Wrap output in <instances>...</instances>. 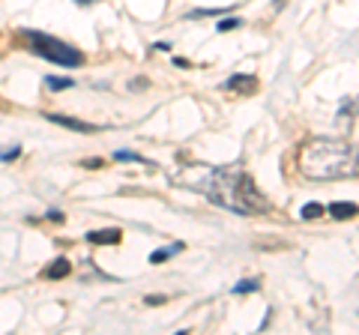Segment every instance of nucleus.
Instances as JSON below:
<instances>
[{
  "label": "nucleus",
  "mask_w": 359,
  "mask_h": 335,
  "mask_svg": "<svg viewBox=\"0 0 359 335\" xmlns=\"http://www.w3.org/2000/svg\"><path fill=\"white\" fill-rule=\"evenodd\" d=\"M198 192H204L210 200H216V204L228 207L240 216H255L266 210V200L257 195L255 183L237 171H222V168L219 171H207V180L198 186Z\"/></svg>",
  "instance_id": "f03ea898"
},
{
  "label": "nucleus",
  "mask_w": 359,
  "mask_h": 335,
  "mask_svg": "<svg viewBox=\"0 0 359 335\" xmlns=\"http://www.w3.org/2000/svg\"><path fill=\"white\" fill-rule=\"evenodd\" d=\"M240 25V18H228V21H222L219 30H231V27H237Z\"/></svg>",
  "instance_id": "ddd939ff"
},
{
  "label": "nucleus",
  "mask_w": 359,
  "mask_h": 335,
  "mask_svg": "<svg viewBox=\"0 0 359 335\" xmlns=\"http://www.w3.org/2000/svg\"><path fill=\"white\" fill-rule=\"evenodd\" d=\"M249 290H257V282H255V278H252V282H249V278H245V282H240L237 287H233V294H249Z\"/></svg>",
  "instance_id": "f8f14e48"
},
{
  "label": "nucleus",
  "mask_w": 359,
  "mask_h": 335,
  "mask_svg": "<svg viewBox=\"0 0 359 335\" xmlns=\"http://www.w3.org/2000/svg\"><path fill=\"white\" fill-rule=\"evenodd\" d=\"M330 213L335 219H351L356 213V204H330Z\"/></svg>",
  "instance_id": "1a4fd4ad"
},
{
  "label": "nucleus",
  "mask_w": 359,
  "mask_h": 335,
  "mask_svg": "<svg viewBox=\"0 0 359 335\" xmlns=\"http://www.w3.org/2000/svg\"><path fill=\"white\" fill-rule=\"evenodd\" d=\"M318 216H323L320 204H306V207H302V219H318Z\"/></svg>",
  "instance_id": "9d476101"
},
{
  "label": "nucleus",
  "mask_w": 359,
  "mask_h": 335,
  "mask_svg": "<svg viewBox=\"0 0 359 335\" xmlns=\"http://www.w3.org/2000/svg\"><path fill=\"white\" fill-rule=\"evenodd\" d=\"M299 174L318 183L347 180L356 177V150L353 144L339 138H314L299 150Z\"/></svg>",
  "instance_id": "f257e3e1"
},
{
  "label": "nucleus",
  "mask_w": 359,
  "mask_h": 335,
  "mask_svg": "<svg viewBox=\"0 0 359 335\" xmlns=\"http://www.w3.org/2000/svg\"><path fill=\"white\" fill-rule=\"evenodd\" d=\"M27 36L33 39V51L42 54V57H45V60H51V63L78 66V63L84 60L75 48H69V46H66V42H60V39H51V36H45V33H27Z\"/></svg>",
  "instance_id": "7ed1b4c3"
},
{
  "label": "nucleus",
  "mask_w": 359,
  "mask_h": 335,
  "mask_svg": "<svg viewBox=\"0 0 359 335\" xmlns=\"http://www.w3.org/2000/svg\"><path fill=\"white\" fill-rule=\"evenodd\" d=\"M51 123H60V126H69L75 132H93L96 126H90V123H81V120H72V117H66V114H45Z\"/></svg>",
  "instance_id": "20e7f679"
},
{
  "label": "nucleus",
  "mask_w": 359,
  "mask_h": 335,
  "mask_svg": "<svg viewBox=\"0 0 359 335\" xmlns=\"http://www.w3.org/2000/svg\"><path fill=\"white\" fill-rule=\"evenodd\" d=\"M66 275H69V261L66 258H57L48 270H45V278H66Z\"/></svg>",
  "instance_id": "0eeeda50"
},
{
  "label": "nucleus",
  "mask_w": 359,
  "mask_h": 335,
  "mask_svg": "<svg viewBox=\"0 0 359 335\" xmlns=\"http://www.w3.org/2000/svg\"><path fill=\"white\" fill-rule=\"evenodd\" d=\"M51 87V90H66V87H72V81L69 78H48V81H45Z\"/></svg>",
  "instance_id": "9b49d317"
},
{
  "label": "nucleus",
  "mask_w": 359,
  "mask_h": 335,
  "mask_svg": "<svg viewBox=\"0 0 359 335\" xmlns=\"http://www.w3.org/2000/svg\"><path fill=\"white\" fill-rule=\"evenodd\" d=\"M180 249H183V242H174V245H168V249H159V252H153L150 254V264H165L171 254H177Z\"/></svg>",
  "instance_id": "6e6552de"
},
{
  "label": "nucleus",
  "mask_w": 359,
  "mask_h": 335,
  "mask_svg": "<svg viewBox=\"0 0 359 335\" xmlns=\"http://www.w3.org/2000/svg\"><path fill=\"white\" fill-rule=\"evenodd\" d=\"M87 240L90 242H96V245H102V242H111V245H117L120 242V231H93V233H87Z\"/></svg>",
  "instance_id": "423d86ee"
},
{
  "label": "nucleus",
  "mask_w": 359,
  "mask_h": 335,
  "mask_svg": "<svg viewBox=\"0 0 359 335\" xmlns=\"http://www.w3.org/2000/svg\"><path fill=\"white\" fill-rule=\"evenodd\" d=\"M224 87H228V90H245V93H252L255 87H257V81H255L252 75H233Z\"/></svg>",
  "instance_id": "39448f33"
}]
</instances>
